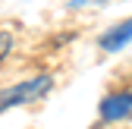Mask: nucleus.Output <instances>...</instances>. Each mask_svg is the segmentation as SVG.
Returning <instances> with one entry per match:
<instances>
[{
  "label": "nucleus",
  "instance_id": "f257e3e1",
  "mask_svg": "<svg viewBox=\"0 0 132 129\" xmlns=\"http://www.w3.org/2000/svg\"><path fill=\"white\" fill-rule=\"evenodd\" d=\"M51 88V79L47 76H38V79H28L22 85H13V88H3L0 91V114H3L6 107H16V104H25L31 98H38L41 91Z\"/></svg>",
  "mask_w": 132,
  "mask_h": 129
},
{
  "label": "nucleus",
  "instance_id": "f03ea898",
  "mask_svg": "<svg viewBox=\"0 0 132 129\" xmlns=\"http://www.w3.org/2000/svg\"><path fill=\"white\" fill-rule=\"evenodd\" d=\"M129 110H132V98H129V91H120V94L104 98V104H101V117L110 123V120H123Z\"/></svg>",
  "mask_w": 132,
  "mask_h": 129
},
{
  "label": "nucleus",
  "instance_id": "7ed1b4c3",
  "mask_svg": "<svg viewBox=\"0 0 132 129\" xmlns=\"http://www.w3.org/2000/svg\"><path fill=\"white\" fill-rule=\"evenodd\" d=\"M129 38H132V19L123 22V25H117V28H110L107 35L101 38V47H104V51H117V47H123Z\"/></svg>",
  "mask_w": 132,
  "mask_h": 129
},
{
  "label": "nucleus",
  "instance_id": "20e7f679",
  "mask_svg": "<svg viewBox=\"0 0 132 129\" xmlns=\"http://www.w3.org/2000/svg\"><path fill=\"white\" fill-rule=\"evenodd\" d=\"M10 47H13V38L6 35V31H3V35H0V60H3V57L10 54Z\"/></svg>",
  "mask_w": 132,
  "mask_h": 129
},
{
  "label": "nucleus",
  "instance_id": "39448f33",
  "mask_svg": "<svg viewBox=\"0 0 132 129\" xmlns=\"http://www.w3.org/2000/svg\"><path fill=\"white\" fill-rule=\"evenodd\" d=\"M129 98H132V91H129Z\"/></svg>",
  "mask_w": 132,
  "mask_h": 129
}]
</instances>
